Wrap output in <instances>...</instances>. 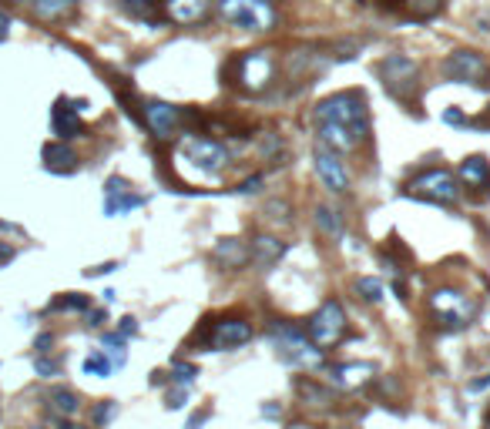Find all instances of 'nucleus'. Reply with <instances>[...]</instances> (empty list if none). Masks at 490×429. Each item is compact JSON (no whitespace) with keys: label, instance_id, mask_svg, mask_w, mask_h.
I'll return each mask as SVG.
<instances>
[{"label":"nucleus","instance_id":"13","mask_svg":"<svg viewBox=\"0 0 490 429\" xmlns=\"http://www.w3.org/2000/svg\"><path fill=\"white\" fill-rule=\"evenodd\" d=\"M316 171H319V178H323V185L329 188V191H346V188H349V178H346L343 161H339L336 151H329L326 144L316 148Z\"/></svg>","mask_w":490,"mask_h":429},{"label":"nucleus","instance_id":"17","mask_svg":"<svg viewBox=\"0 0 490 429\" xmlns=\"http://www.w3.org/2000/svg\"><path fill=\"white\" fill-rule=\"evenodd\" d=\"M282 255H286V245L279 242V238H272V235H259V238H252L249 262L259 265V268H272Z\"/></svg>","mask_w":490,"mask_h":429},{"label":"nucleus","instance_id":"43","mask_svg":"<svg viewBox=\"0 0 490 429\" xmlns=\"http://www.w3.org/2000/svg\"><path fill=\"white\" fill-rule=\"evenodd\" d=\"M390 4H396V0H390Z\"/></svg>","mask_w":490,"mask_h":429},{"label":"nucleus","instance_id":"19","mask_svg":"<svg viewBox=\"0 0 490 429\" xmlns=\"http://www.w3.org/2000/svg\"><path fill=\"white\" fill-rule=\"evenodd\" d=\"M44 168L47 171H74L78 168V154L71 151L64 141L44 144Z\"/></svg>","mask_w":490,"mask_h":429},{"label":"nucleus","instance_id":"37","mask_svg":"<svg viewBox=\"0 0 490 429\" xmlns=\"http://www.w3.org/2000/svg\"><path fill=\"white\" fill-rule=\"evenodd\" d=\"M259 185H262V178H249V181H245L239 191H259Z\"/></svg>","mask_w":490,"mask_h":429},{"label":"nucleus","instance_id":"15","mask_svg":"<svg viewBox=\"0 0 490 429\" xmlns=\"http://www.w3.org/2000/svg\"><path fill=\"white\" fill-rule=\"evenodd\" d=\"M141 205H145V198H141V195H131L121 178H111V181H108V188H104V215H124V211L141 208Z\"/></svg>","mask_w":490,"mask_h":429},{"label":"nucleus","instance_id":"22","mask_svg":"<svg viewBox=\"0 0 490 429\" xmlns=\"http://www.w3.org/2000/svg\"><path fill=\"white\" fill-rule=\"evenodd\" d=\"M215 258L225 262V268H242L249 262V248L239 238H222V242L215 245Z\"/></svg>","mask_w":490,"mask_h":429},{"label":"nucleus","instance_id":"34","mask_svg":"<svg viewBox=\"0 0 490 429\" xmlns=\"http://www.w3.org/2000/svg\"><path fill=\"white\" fill-rule=\"evenodd\" d=\"M111 413H114V406H111V403H104V406H98L94 419H98V423H108V419H111Z\"/></svg>","mask_w":490,"mask_h":429},{"label":"nucleus","instance_id":"8","mask_svg":"<svg viewBox=\"0 0 490 429\" xmlns=\"http://www.w3.org/2000/svg\"><path fill=\"white\" fill-rule=\"evenodd\" d=\"M179 151H181V158H185V161H191V165L199 168L201 175H219V171L229 165V151H225V144L212 141V138L185 134Z\"/></svg>","mask_w":490,"mask_h":429},{"label":"nucleus","instance_id":"40","mask_svg":"<svg viewBox=\"0 0 490 429\" xmlns=\"http://www.w3.org/2000/svg\"><path fill=\"white\" fill-rule=\"evenodd\" d=\"M104 322V312H91V325H101Z\"/></svg>","mask_w":490,"mask_h":429},{"label":"nucleus","instance_id":"18","mask_svg":"<svg viewBox=\"0 0 490 429\" xmlns=\"http://www.w3.org/2000/svg\"><path fill=\"white\" fill-rule=\"evenodd\" d=\"M376 373L369 363H349V365H336L333 369V383L343 389H356V385L369 383V375Z\"/></svg>","mask_w":490,"mask_h":429},{"label":"nucleus","instance_id":"28","mask_svg":"<svg viewBox=\"0 0 490 429\" xmlns=\"http://www.w3.org/2000/svg\"><path fill=\"white\" fill-rule=\"evenodd\" d=\"M356 292L366 298V302H379V298H383V282L363 276V278H356Z\"/></svg>","mask_w":490,"mask_h":429},{"label":"nucleus","instance_id":"25","mask_svg":"<svg viewBox=\"0 0 490 429\" xmlns=\"http://www.w3.org/2000/svg\"><path fill=\"white\" fill-rule=\"evenodd\" d=\"M124 11L134 14V17H141L148 24H158V4L155 0H121Z\"/></svg>","mask_w":490,"mask_h":429},{"label":"nucleus","instance_id":"26","mask_svg":"<svg viewBox=\"0 0 490 429\" xmlns=\"http://www.w3.org/2000/svg\"><path fill=\"white\" fill-rule=\"evenodd\" d=\"M104 349H108V359H111V365H124V335H118V332H108L104 335Z\"/></svg>","mask_w":490,"mask_h":429},{"label":"nucleus","instance_id":"24","mask_svg":"<svg viewBox=\"0 0 490 429\" xmlns=\"http://www.w3.org/2000/svg\"><path fill=\"white\" fill-rule=\"evenodd\" d=\"M316 225H319V231H323L326 238H343V231H346V225H343V215L336 208H326V205H319L316 208Z\"/></svg>","mask_w":490,"mask_h":429},{"label":"nucleus","instance_id":"20","mask_svg":"<svg viewBox=\"0 0 490 429\" xmlns=\"http://www.w3.org/2000/svg\"><path fill=\"white\" fill-rule=\"evenodd\" d=\"M34 14H37V21H64V17H71L74 14V7H78V0H31Z\"/></svg>","mask_w":490,"mask_h":429},{"label":"nucleus","instance_id":"1","mask_svg":"<svg viewBox=\"0 0 490 429\" xmlns=\"http://www.w3.org/2000/svg\"><path fill=\"white\" fill-rule=\"evenodd\" d=\"M316 121L329 124V128H339V131L353 134L356 141H363L369 131V111H366V98L356 94V91H343V94H333L326 98L319 108H316Z\"/></svg>","mask_w":490,"mask_h":429},{"label":"nucleus","instance_id":"41","mask_svg":"<svg viewBox=\"0 0 490 429\" xmlns=\"http://www.w3.org/2000/svg\"><path fill=\"white\" fill-rule=\"evenodd\" d=\"M4 37H7V17L0 14V41H4Z\"/></svg>","mask_w":490,"mask_h":429},{"label":"nucleus","instance_id":"14","mask_svg":"<svg viewBox=\"0 0 490 429\" xmlns=\"http://www.w3.org/2000/svg\"><path fill=\"white\" fill-rule=\"evenodd\" d=\"M84 108V101H78V104H71V101H57L54 111H51V124H54V134L61 138V141H67V138H78L81 131H84V124H81V114L78 111Z\"/></svg>","mask_w":490,"mask_h":429},{"label":"nucleus","instance_id":"33","mask_svg":"<svg viewBox=\"0 0 490 429\" xmlns=\"http://www.w3.org/2000/svg\"><path fill=\"white\" fill-rule=\"evenodd\" d=\"M34 369H37V375H44V379L57 375V363H51V359H44V355H41V359L34 363Z\"/></svg>","mask_w":490,"mask_h":429},{"label":"nucleus","instance_id":"31","mask_svg":"<svg viewBox=\"0 0 490 429\" xmlns=\"http://www.w3.org/2000/svg\"><path fill=\"white\" fill-rule=\"evenodd\" d=\"M171 375H175V383H179V385H189L191 379L199 375V369H195L191 363H175V365H171Z\"/></svg>","mask_w":490,"mask_h":429},{"label":"nucleus","instance_id":"32","mask_svg":"<svg viewBox=\"0 0 490 429\" xmlns=\"http://www.w3.org/2000/svg\"><path fill=\"white\" fill-rule=\"evenodd\" d=\"M88 306H91V302L84 296H67V298H57L51 308H81V312H84Z\"/></svg>","mask_w":490,"mask_h":429},{"label":"nucleus","instance_id":"7","mask_svg":"<svg viewBox=\"0 0 490 429\" xmlns=\"http://www.w3.org/2000/svg\"><path fill=\"white\" fill-rule=\"evenodd\" d=\"M309 339H312V345L316 349H333V345H339V342L346 339V312H343V306L339 302H323V306L312 312V319H309Z\"/></svg>","mask_w":490,"mask_h":429},{"label":"nucleus","instance_id":"4","mask_svg":"<svg viewBox=\"0 0 490 429\" xmlns=\"http://www.w3.org/2000/svg\"><path fill=\"white\" fill-rule=\"evenodd\" d=\"M430 312L436 316L440 329H464L477 316V302L464 296L460 288H436L430 296Z\"/></svg>","mask_w":490,"mask_h":429},{"label":"nucleus","instance_id":"11","mask_svg":"<svg viewBox=\"0 0 490 429\" xmlns=\"http://www.w3.org/2000/svg\"><path fill=\"white\" fill-rule=\"evenodd\" d=\"M145 124L155 138H171L181 124V108L165 104V101H148L145 104Z\"/></svg>","mask_w":490,"mask_h":429},{"label":"nucleus","instance_id":"9","mask_svg":"<svg viewBox=\"0 0 490 429\" xmlns=\"http://www.w3.org/2000/svg\"><path fill=\"white\" fill-rule=\"evenodd\" d=\"M416 74H420V67H416V61L406 57V54H393V57H386V61L379 64L383 88L390 91L393 98H400V101L410 98L413 84H416Z\"/></svg>","mask_w":490,"mask_h":429},{"label":"nucleus","instance_id":"2","mask_svg":"<svg viewBox=\"0 0 490 429\" xmlns=\"http://www.w3.org/2000/svg\"><path fill=\"white\" fill-rule=\"evenodd\" d=\"M272 71H276L272 51H249V54H239L229 64L232 84L242 88L245 94H262L269 88V81H272Z\"/></svg>","mask_w":490,"mask_h":429},{"label":"nucleus","instance_id":"16","mask_svg":"<svg viewBox=\"0 0 490 429\" xmlns=\"http://www.w3.org/2000/svg\"><path fill=\"white\" fill-rule=\"evenodd\" d=\"M209 0H165V17L171 24H181V27H191L209 17Z\"/></svg>","mask_w":490,"mask_h":429},{"label":"nucleus","instance_id":"3","mask_svg":"<svg viewBox=\"0 0 490 429\" xmlns=\"http://www.w3.org/2000/svg\"><path fill=\"white\" fill-rule=\"evenodd\" d=\"M272 342H276L279 359L299 369H319L323 365V349H316L299 329H292L289 322H276L272 325Z\"/></svg>","mask_w":490,"mask_h":429},{"label":"nucleus","instance_id":"10","mask_svg":"<svg viewBox=\"0 0 490 429\" xmlns=\"http://www.w3.org/2000/svg\"><path fill=\"white\" fill-rule=\"evenodd\" d=\"M440 74L446 81H457V84H484V77L490 74V64L477 51H454L440 64Z\"/></svg>","mask_w":490,"mask_h":429},{"label":"nucleus","instance_id":"36","mask_svg":"<svg viewBox=\"0 0 490 429\" xmlns=\"http://www.w3.org/2000/svg\"><path fill=\"white\" fill-rule=\"evenodd\" d=\"M134 332H138L134 319H121V335H134Z\"/></svg>","mask_w":490,"mask_h":429},{"label":"nucleus","instance_id":"38","mask_svg":"<svg viewBox=\"0 0 490 429\" xmlns=\"http://www.w3.org/2000/svg\"><path fill=\"white\" fill-rule=\"evenodd\" d=\"M14 258V248H7V245H0V265H7Z\"/></svg>","mask_w":490,"mask_h":429},{"label":"nucleus","instance_id":"21","mask_svg":"<svg viewBox=\"0 0 490 429\" xmlns=\"http://www.w3.org/2000/svg\"><path fill=\"white\" fill-rule=\"evenodd\" d=\"M460 178L467 181V188H480V191H487V188H490V165L480 158V154H474V158H467V161L460 165Z\"/></svg>","mask_w":490,"mask_h":429},{"label":"nucleus","instance_id":"30","mask_svg":"<svg viewBox=\"0 0 490 429\" xmlns=\"http://www.w3.org/2000/svg\"><path fill=\"white\" fill-rule=\"evenodd\" d=\"M440 11H444V0H413V17H420V21H430Z\"/></svg>","mask_w":490,"mask_h":429},{"label":"nucleus","instance_id":"6","mask_svg":"<svg viewBox=\"0 0 490 429\" xmlns=\"http://www.w3.org/2000/svg\"><path fill=\"white\" fill-rule=\"evenodd\" d=\"M406 191L424 201H434V205H454V201L460 198L457 178H454V171H446V168H426V171H420L416 178H410Z\"/></svg>","mask_w":490,"mask_h":429},{"label":"nucleus","instance_id":"42","mask_svg":"<svg viewBox=\"0 0 490 429\" xmlns=\"http://www.w3.org/2000/svg\"><path fill=\"white\" fill-rule=\"evenodd\" d=\"M484 429H490V416H487V426H484Z\"/></svg>","mask_w":490,"mask_h":429},{"label":"nucleus","instance_id":"5","mask_svg":"<svg viewBox=\"0 0 490 429\" xmlns=\"http://www.w3.org/2000/svg\"><path fill=\"white\" fill-rule=\"evenodd\" d=\"M219 14H222L229 24L242 27V31L266 34L276 27V11H272L269 0H222V4H219Z\"/></svg>","mask_w":490,"mask_h":429},{"label":"nucleus","instance_id":"12","mask_svg":"<svg viewBox=\"0 0 490 429\" xmlns=\"http://www.w3.org/2000/svg\"><path fill=\"white\" fill-rule=\"evenodd\" d=\"M252 339V325L245 319H219L209 332V345L212 349H239Z\"/></svg>","mask_w":490,"mask_h":429},{"label":"nucleus","instance_id":"23","mask_svg":"<svg viewBox=\"0 0 490 429\" xmlns=\"http://www.w3.org/2000/svg\"><path fill=\"white\" fill-rule=\"evenodd\" d=\"M47 403H51V413H54L57 419H71L81 409V399L74 396L71 389H51Z\"/></svg>","mask_w":490,"mask_h":429},{"label":"nucleus","instance_id":"27","mask_svg":"<svg viewBox=\"0 0 490 429\" xmlns=\"http://www.w3.org/2000/svg\"><path fill=\"white\" fill-rule=\"evenodd\" d=\"M111 359H108V355L104 353H91L88 359H84V373L88 375H111Z\"/></svg>","mask_w":490,"mask_h":429},{"label":"nucleus","instance_id":"35","mask_svg":"<svg viewBox=\"0 0 490 429\" xmlns=\"http://www.w3.org/2000/svg\"><path fill=\"white\" fill-rule=\"evenodd\" d=\"M51 342H54V335H51V332H44V335H37V342H34V345H37V353H47V345H51Z\"/></svg>","mask_w":490,"mask_h":429},{"label":"nucleus","instance_id":"39","mask_svg":"<svg viewBox=\"0 0 490 429\" xmlns=\"http://www.w3.org/2000/svg\"><path fill=\"white\" fill-rule=\"evenodd\" d=\"M446 121H450V124H460L464 118H460V111H446Z\"/></svg>","mask_w":490,"mask_h":429},{"label":"nucleus","instance_id":"29","mask_svg":"<svg viewBox=\"0 0 490 429\" xmlns=\"http://www.w3.org/2000/svg\"><path fill=\"white\" fill-rule=\"evenodd\" d=\"M296 389H299V396L302 399H312V406H326V403H329V393H326V389H319V385H312L309 379H306V383H296Z\"/></svg>","mask_w":490,"mask_h":429}]
</instances>
